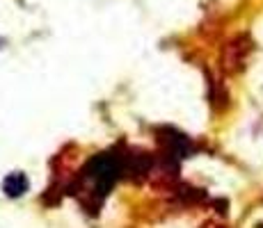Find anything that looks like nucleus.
Listing matches in <instances>:
<instances>
[{
    "instance_id": "1",
    "label": "nucleus",
    "mask_w": 263,
    "mask_h": 228,
    "mask_svg": "<svg viewBox=\"0 0 263 228\" xmlns=\"http://www.w3.org/2000/svg\"><path fill=\"white\" fill-rule=\"evenodd\" d=\"M121 176H124V151H103V153H96L80 169L78 178L67 187V192L83 203L85 210L96 215Z\"/></svg>"
},
{
    "instance_id": "2",
    "label": "nucleus",
    "mask_w": 263,
    "mask_h": 228,
    "mask_svg": "<svg viewBox=\"0 0 263 228\" xmlns=\"http://www.w3.org/2000/svg\"><path fill=\"white\" fill-rule=\"evenodd\" d=\"M158 144H160V153L167 155V158H174V160H185L192 155V151H195V146H192V141L185 137L183 133H179V130L174 128H163L158 133Z\"/></svg>"
},
{
    "instance_id": "3",
    "label": "nucleus",
    "mask_w": 263,
    "mask_h": 228,
    "mask_svg": "<svg viewBox=\"0 0 263 228\" xmlns=\"http://www.w3.org/2000/svg\"><path fill=\"white\" fill-rule=\"evenodd\" d=\"M252 53V42L247 34L231 39L224 46V53H222V67L227 73H240L247 64V55Z\"/></svg>"
},
{
    "instance_id": "4",
    "label": "nucleus",
    "mask_w": 263,
    "mask_h": 228,
    "mask_svg": "<svg viewBox=\"0 0 263 228\" xmlns=\"http://www.w3.org/2000/svg\"><path fill=\"white\" fill-rule=\"evenodd\" d=\"M154 155L144 151H124V178L130 182H142L151 176Z\"/></svg>"
},
{
    "instance_id": "5",
    "label": "nucleus",
    "mask_w": 263,
    "mask_h": 228,
    "mask_svg": "<svg viewBox=\"0 0 263 228\" xmlns=\"http://www.w3.org/2000/svg\"><path fill=\"white\" fill-rule=\"evenodd\" d=\"M30 182L25 178V174L21 171H14V174H9L7 178L3 180V192L9 196V199H18V196H23L25 192H28Z\"/></svg>"
},
{
    "instance_id": "6",
    "label": "nucleus",
    "mask_w": 263,
    "mask_h": 228,
    "mask_svg": "<svg viewBox=\"0 0 263 228\" xmlns=\"http://www.w3.org/2000/svg\"><path fill=\"white\" fill-rule=\"evenodd\" d=\"M201 228H229V226H224V224H215V221H206Z\"/></svg>"
}]
</instances>
